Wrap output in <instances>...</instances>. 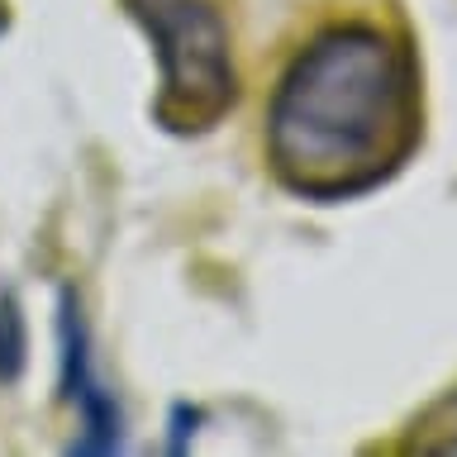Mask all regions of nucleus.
<instances>
[{"label":"nucleus","instance_id":"obj_3","mask_svg":"<svg viewBox=\"0 0 457 457\" xmlns=\"http://www.w3.org/2000/svg\"><path fill=\"white\" fill-rule=\"evenodd\" d=\"M62 395L81 414V438L71 443V453H114L120 448V405L114 395L91 377L86 362V324L77 300H62Z\"/></svg>","mask_w":457,"mask_h":457},{"label":"nucleus","instance_id":"obj_1","mask_svg":"<svg viewBox=\"0 0 457 457\" xmlns=\"http://www.w3.org/2000/svg\"><path fill=\"white\" fill-rule=\"evenodd\" d=\"M420 143V67L377 24H328L286 62L267 100V162L305 200L381 186Z\"/></svg>","mask_w":457,"mask_h":457},{"label":"nucleus","instance_id":"obj_5","mask_svg":"<svg viewBox=\"0 0 457 457\" xmlns=\"http://www.w3.org/2000/svg\"><path fill=\"white\" fill-rule=\"evenodd\" d=\"M414 448H420V453L457 457V395L443 400V405L434 410V420H428L420 434H414Z\"/></svg>","mask_w":457,"mask_h":457},{"label":"nucleus","instance_id":"obj_2","mask_svg":"<svg viewBox=\"0 0 457 457\" xmlns=\"http://www.w3.org/2000/svg\"><path fill=\"white\" fill-rule=\"evenodd\" d=\"M157 53V124L205 134L234 110L238 71L228 29L210 0H124Z\"/></svg>","mask_w":457,"mask_h":457},{"label":"nucleus","instance_id":"obj_4","mask_svg":"<svg viewBox=\"0 0 457 457\" xmlns=\"http://www.w3.org/2000/svg\"><path fill=\"white\" fill-rule=\"evenodd\" d=\"M29 362V328L14 291L0 286V381H14Z\"/></svg>","mask_w":457,"mask_h":457},{"label":"nucleus","instance_id":"obj_6","mask_svg":"<svg viewBox=\"0 0 457 457\" xmlns=\"http://www.w3.org/2000/svg\"><path fill=\"white\" fill-rule=\"evenodd\" d=\"M5 20H10V10H5V0H0V29H5Z\"/></svg>","mask_w":457,"mask_h":457}]
</instances>
